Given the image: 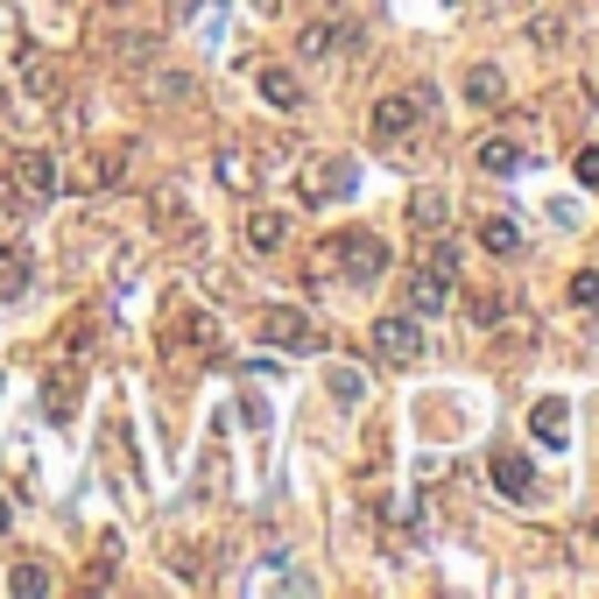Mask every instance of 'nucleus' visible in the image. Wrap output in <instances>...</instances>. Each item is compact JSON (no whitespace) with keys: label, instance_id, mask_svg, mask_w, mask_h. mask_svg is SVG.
I'll use <instances>...</instances> for the list:
<instances>
[{"label":"nucleus","instance_id":"1","mask_svg":"<svg viewBox=\"0 0 599 599\" xmlns=\"http://www.w3.org/2000/svg\"><path fill=\"white\" fill-rule=\"evenodd\" d=\"M423 106H431V85H416V92H389V100L374 106V148H395V142H410V127L423 121Z\"/></svg>","mask_w":599,"mask_h":599},{"label":"nucleus","instance_id":"2","mask_svg":"<svg viewBox=\"0 0 599 599\" xmlns=\"http://www.w3.org/2000/svg\"><path fill=\"white\" fill-rule=\"evenodd\" d=\"M332 261H339L345 282H381V276H389V247H381L374 234H339L332 240Z\"/></svg>","mask_w":599,"mask_h":599},{"label":"nucleus","instance_id":"3","mask_svg":"<svg viewBox=\"0 0 599 599\" xmlns=\"http://www.w3.org/2000/svg\"><path fill=\"white\" fill-rule=\"evenodd\" d=\"M374 353L389 366H416L423 360V324L416 318H381L374 324Z\"/></svg>","mask_w":599,"mask_h":599},{"label":"nucleus","instance_id":"4","mask_svg":"<svg viewBox=\"0 0 599 599\" xmlns=\"http://www.w3.org/2000/svg\"><path fill=\"white\" fill-rule=\"evenodd\" d=\"M487 479H494V487L508 494V500H529V494H536V466H529V452H494V458H487Z\"/></svg>","mask_w":599,"mask_h":599},{"label":"nucleus","instance_id":"5","mask_svg":"<svg viewBox=\"0 0 599 599\" xmlns=\"http://www.w3.org/2000/svg\"><path fill=\"white\" fill-rule=\"evenodd\" d=\"M261 339L282 345V353H303V345H318V332H311V318H303V311H261Z\"/></svg>","mask_w":599,"mask_h":599},{"label":"nucleus","instance_id":"6","mask_svg":"<svg viewBox=\"0 0 599 599\" xmlns=\"http://www.w3.org/2000/svg\"><path fill=\"white\" fill-rule=\"evenodd\" d=\"M437 311H452V276L416 268V276H410V318H437Z\"/></svg>","mask_w":599,"mask_h":599},{"label":"nucleus","instance_id":"7","mask_svg":"<svg viewBox=\"0 0 599 599\" xmlns=\"http://www.w3.org/2000/svg\"><path fill=\"white\" fill-rule=\"evenodd\" d=\"M529 437H536V444H565V437H571V410H565V395H544V402L529 410Z\"/></svg>","mask_w":599,"mask_h":599},{"label":"nucleus","instance_id":"8","mask_svg":"<svg viewBox=\"0 0 599 599\" xmlns=\"http://www.w3.org/2000/svg\"><path fill=\"white\" fill-rule=\"evenodd\" d=\"M353 190V163H318V177H303V198L311 205H332Z\"/></svg>","mask_w":599,"mask_h":599},{"label":"nucleus","instance_id":"9","mask_svg":"<svg viewBox=\"0 0 599 599\" xmlns=\"http://www.w3.org/2000/svg\"><path fill=\"white\" fill-rule=\"evenodd\" d=\"M14 184H22L29 198H56V156H43V148L22 156V163H14Z\"/></svg>","mask_w":599,"mask_h":599},{"label":"nucleus","instance_id":"10","mask_svg":"<svg viewBox=\"0 0 599 599\" xmlns=\"http://www.w3.org/2000/svg\"><path fill=\"white\" fill-rule=\"evenodd\" d=\"M353 43H360V29H339V22H311L297 35L303 56H332V50H353Z\"/></svg>","mask_w":599,"mask_h":599},{"label":"nucleus","instance_id":"11","mask_svg":"<svg viewBox=\"0 0 599 599\" xmlns=\"http://www.w3.org/2000/svg\"><path fill=\"white\" fill-rule=\"evenodd\" d=\"M479 169H487V177H515V169H521V142L487 134V142H479Z\"/></svg>","mask_w":599,"mask_h":599},{"label":"nucleus","instance_id":"12","mask_svg":"<svg viewBox=\"0 0 599 599\" xmlns=\"http://www.w3.org/2000/svg\"><path fill=\"white\" fill-rule=\"evenodd\" d=\"M410 219H416V234H444L452 198H444V190H416V198H410Z\"/></svg>","mask_w":599,"mask_h":599},{"label":"nucleus","instance_id":"13","mask_svg":"<svg viewBox=\"0 0 599 599\" xmlns=\"http://www.w3.org/2000/svg\"><path fill=\"white\" fill-rule=\"evenodd\" d=\"M261 100L289 113V106H303V85H297V79H289V71H282V64H268V71H261Z\"/></svg>","mask_w":599,"mask_h":599},{"label":"nucleus","instance_id":"14","mask_svg":"<svg viewBox=\"0 0 599 599\" xmlns=\"http://www.w3.org/2000/svg\"><path fill=\"white\" fill-rule=\"evenodd\" d=\"M500 92H508V85H500L494 64H473V71H466V100H473V106H500Z\"/></svg>","mask_w":599,"mask_h":599},{"label":"nucleus","instance_id":"15","mask_svg":"<svg viewBox=\"0 0 599 599\" xmlns=\"http://www.w3.org/2000/svg\"><path fill=\"white\" fill-rule=\"evenodd\" d=\"M479 240H487V255H521V226L515 219H479Z\"/></svg>","mask_w":599,"mask_h":599},{"label":"nucleus","instance_id":"16","mask_svg":"<svg viewBox=\"0 0 599 599\" xmlns=\"http://www.w3.org/2000/svg\"><path fill=\"white\" fill-rule=\"evenodd\" d=\"M247 247H255V255H276V247H282V219H276V211H255V219H247Z\"/></svg>","mask_w":599,"mask_h":599},{"label":"nucleus","instance_id":"17","mask_svg":"<svg viewBox=\"0 0 599 599\" xmlns=\"http://www.w3.org/2000/svg\"><path fill=\"white\" fill-rule=\"evenodd\" d=\"M332 395L345 402V410H360V395H366V381L353 374V366H332Z\"/></svg>","mask_w":599,"mask_h":599},{"label":"nucleus","instance_id":"18","mask_svg":"<svg viewBox=\"0 0 599 599\" xmlns=\"http://www.w3.org/2000/svg\"><path fill=\"white\" fill-rule=\"evenodd\" d=\"M571 303H578V311H592V303H599V268H578V276H571Z\"/></svg>","mask_w":599,"mask_h":599},{"label":"nucleus","instance_id":"19","mask_svg":"<svg viewBox=\"0 0 599 599\" xmlns=\"http://www.w3.org/2000/svg\"><path fill=\"white\" fill-rule=\"evenodd\" d=\"M423 268H437V276H452V282H458V247L431 234V261H423Z\"/></svg>","mask_w":599,"mask_h":599},{"label":"nucleus","instance_id":"20","mask_svg":"<svg viewBox=\"0 0 599 599\" xmlns=\"http://www.w3.org/2000/svg\"><path fill=\"white\" fill-rule=\"evenodd\" d=\"M8 586H14V592H50V571H43V565H22Z\"/></svg>","mask_w":599,"mask_h":599},{"label":"nucleus","instance_id":"21","mask_svg":"<svg viewBox=\"0 0 599 599\" xmlns=\"http://www.w3.org/2000/svg\"><path fill=\"white\" fill-rule=\"evenodd\" d=\"M571 169H578V184H586V190H599V148H578Z\"/></svg>","mask_w":599,"mask_h":599},{"label":"nucleus","instance_id":"22","mask_svg":"<svg viewBox=\"0 0 599 599\" xmlns=\"http://www.w3.org/2000/svg\"><path fill=\"white\" fill-rule=\"evenodd\" d=\"M190 8H198V0H177V14H190Z\"/></svg>","mask_w":599,"mask_h":599},{"label":"nucleus","instance_id":"23","mask_svg":"<svg viewBox=\"0 0 599 599\" xmlns=\"http://www.w3.org/2000/svg\"><path fill=\"white\" fill-rule=\"evenodd\" d=\"M255 8H276V0H255Z\"/></svg>","mask_w":599,"mask_h":599},{"label":"nucleus","instance_id":"24","mask_svg":"<svg viewBox=\"0 0 599 599\" xmlns=\"http://www.w3.org/2000/svg\"><path fill=\"white\" fill-rule=\"evenodd\" d=\"M521 8H536V0H521Z\"/></svg>","mask_w":599,"mask_h":599}]
</instances>
